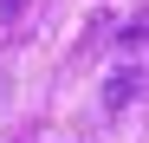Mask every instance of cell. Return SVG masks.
I'll return each instance as SVG.
<instances>
[{
    "instance_id": "7a4b0ae2",
    "label": "cell",
    "mask_w": 149,
    "mask_h": 143,
    "mask_svg": "<svg viewBox=\"0 0 149 143\" xmlns=\"http://www.w3.org/2000/svg\"><path fill=\"white\" fill-rule=\"evenodd\" d=\"M0 7H7V20H13V13H19V0H0Z\"/></svg>"
},
{
    "instance_id": "6da1fadb",
    "label": "cell",
    "mask_w": 149,
    "mask_h": 143,
    "mask_svg": "<svg viewBox=\"0 0 149 143\" xmlns=\"http://www.w3.org/2000/svg\"><path fill=\"white\" fill-rule=\"evenodd\" d=\"M136 91H143V78H136V72H130V78H110V91H104V104L117 111L123 98H136Z\"/></svg>"
}]
</instances>
